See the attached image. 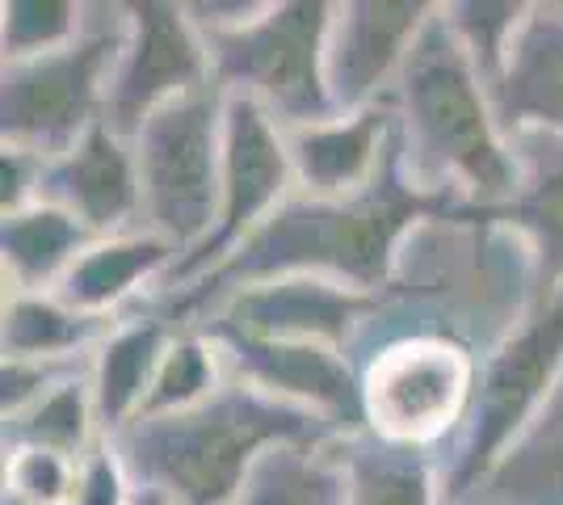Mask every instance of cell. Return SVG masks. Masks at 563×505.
I'll list each match as a JSON object with an SVG mask.
<instances>
[{
    "label": "cell",
    "mask_w": 563,
    "mask_h": 505,
    "mask_svg": "<svg viewBox=\"0 0 563 505\" xmlns=\"http://www.w3.org/2000/svg\"><path fill=\"white\" fill-rule=\"evenodd\" d=\"M463 216L459 202L421 190L391 144L378 177L350 198L290 194L274 216L223 265L173 295H156L143 308L161 312L173 329H198L232 295L274 278H332L366 295H383L399 270V253L412 232L433 219Z\"/></svg>",
    "instance_id": "cell-1"
},
{
    "label": "cell",
    "mask_w": 563,
    "mask_h": 505,
    "mask_svg": "<svg viewBox=\"0 0 563 505\" xmlns=\"http://www.w3.org/2000/svg\"><path fill=\"white\" fill-rule=\"evenodd\" d=\"M387 101L396 110L399 161L421 190L459 202L463 216H493L509 202L517 190L509 131L496 119L493 94L454 39L442 4Z\"/></svg>",
    "instance_id": "cell-2"
},
{
    "label": "cell",
    "mask_w": 563,
    "mask_h": 505,
    "mask_svg": "<svg viewBox=\"0 0 563 505\" xmlns=\"http://www.w3.org/2000/svg\"><path fill=\"white\" fill-rule=\"evenodd\" d=\"M316 438L341 433L232 375L202 405L135 417L110 442L140 488H156L173 505H232L269 447Z\"/></svg>",
    "instance_id": "cell-3"
},
{
    "label": "cell",
    "mask_w": 563,
    "mask_h": 505,
    "mask_svg": "<svg viewBox=\"0 0 563 505\" xmlns=\"http://www.w3.org/2000/svg\"><path fill=\"white\" fill-rule=\"evenodd\" d=\"M563 380V287L534 295V304L488 354H479L475 400L446 451L438 455L446 505H467L496 463L539 421Z\"/></svg>",
    "instance_id": "cell-4"
},
{
    "label": "cell",
    "mask_w": 563,
    "mask_h": 505,
    "mask_svg": "<svg viewBox=\"0 0 563 505\" xmlns=\"http://www.w3.org/2000/svg\"><path fill=\"white\" fill-rule=\"evenodd\" d=\"M332 4L324 0H261L223 30H202L219 94L261 106L282 131L332 119L324 47Z\"/></svg>",
    "instance_id": "cell-5"
},
{
    "label": "cell",
    "mask_w": 563,
    "mask_h": 505,
    "mask_svg": "<svg viewBox=\"0 0 563 505\" xmlns=\"http://www.w3.org/2000/svg\"><path fill=\"white\" fill-rule=\"evenodd\" d=\"M122 39H126V4H89L85 30L68 47L4 64L0 144L59 156L93 127H101Z\"/></svg>",
    "instance_id": "cell-6"
},
{
    "label": "cell",
    "mask_w": 563,
    "mask_h": 505,
    "mask_svg": "<svg viewBox=\"0 0 563 505\" xmlns=\"http://www.w3.org/2000/svg\"><path fill=\"white\" fill-rule=\"evenodd\" d=\"M362 430L442 455L475 400L479 354L446 333H399L362 359Z\"/></svg>",
    "instance_id": "cell-7"
},
{
    "label": "cell",
    "mask_w": 563,
    "mask_h": 505,
    "mask_svg": "<svg viewBox=\"0 0 563 505\" xmlns=\"http://www.w3.org/2000/svg\"><path fill=\"white\" fill-rule=\"evenodd\" d=\"M140 165L143 228L177 249V262L211 237L223 182V94L207 85L156 110L131 135Z\"/></svg>",
    "instance_id": "cell-8"
},
{
    "label": "cell",
    "mask_w": 563,
    "mask_h": 505,
    "mask_svg": "<svg viewBox=\"0 0 563 505\" xmlns=\"http://www.w3.org/2000/svg\"><path fill=\"white\" fill-rule=\"evenodd\" d=\"M295 194L286 131L261 106L223 94V182L211 237L168 270L156 295H173L223 265ZM152 295V299H156Z\"/></svg>",
    "instance_id": "cell-9"
},
{
    "label": "cell",
    "mask_w": 563,
    "mask_h": 505,
    "mask_svg": "<svg viewBox=\"0 0 563 505\" xmlns=\"http://www.w3.org/2000/svg\"><path fill=\"white\" fill-rule=\"evenodd\" d=\"M214 85L207 39L189 18V4L135 0L126 4V39L114 64L106 127L131 140L168 101Z\"/></svg>",
    "instance_id": "cell-10"
},
{
    "label": "cell",
    "mask_w": 563,
    "mask_h": 505,
    "mask_svg": "<svg viewBox=\"0 0 563 505\" xmlns=\"http://www.w3.org/2000/svg\"><path fill=\"white\" fill-rule=\"evenodd\" d=\"M202 333L214 337L235 380L290 409L320 417L336 433L362 430V371L350 354L311 341L240 333L232 325H202Z\"/></svg>",
    "instance_id": "cell-11"
},
{
    "label": "cell",
    "mask_w": 563,
    "mask_h": 505,
    "mask_svg": "<svg viewBox=\"0 0 563 505\" xmlns=\"http://www.w3.org/2000/svg\"><path fill=\"white\" fill-rule=\"evenodd\" d=\"M438 4L424 0H350L332 4L324 76L336 114L383 106L396 89Z\"/></svg>",
    "instance_id": "cell-12"
},
{
    "label": "cell",
    "mask_w": 563,
    "mask_h": 505,
    "mask_svg": "<svg viewBox=\"0 0 563 505\" xmlns=\"http://www.w3.org/2000/svg\"><path fill=\"white\" fill-rule=\"evenodd\" d=\"M378 308H383V295L299 274V278H274V283L240 290L202 325H232L240 333L274 337V341H311L353 359L371 333Z\"/></svg>",
    "instance_id": "cell-13"
},
{
    "label": "cell",
    "mask_w": 563,
    "mask_h": 505,
    "mask_svg": "<svg viewBox=\"0 0 563 505\" xmlns=\"http://www.w3.org/2000/svg\"><path fill=\"white\" fill-rule=\"evenodd\" d=\"M43 202L80 219L93 237L143 228V194L135 147L114 127H93L85 140L47 161Z\"/></svg>",
    "instance_id": "cell-14"
},
{
    "label": "cell",
    "mask_w": 563,
    "mask_h": 505,
    "mask_svg": "<svg viewBox=\"0 0 563 505\" xmlns=\"http://www.w3.org/2000/svg\"><path fill=\"white\" fill-rule=\"evenodd\" d=\"M391 144H396L391 101L357 110V114H332L324 122L295 127L286 131L295 190L311 198H350L366 190L378 177Z\"/></svg>",
    "instance_id": "cell-15"
},
{
    "label": "cell",
    "mask_w": 563,
    "mask_h": 505,
    "mask_svg": "<svg viewBox=\"0 0 563 505\" xmlns=\"http://www.w3.org/2000/svg\"><path fill=\"white\" fill-rule=\"evenodd\" d=\"M517 190L496 207L493 223L509 228L530 253L534 295L563 287V135L551 131H514Z\"/></svg>",
    "instance_id": "cell-16"
},
{
    "label": "cell",
    "mask_w": 563,
    "mask_h": 505,
    "mask_svg": "<svg viewBox=\"0 0 563 505\" xmlns=\"http://www.w3.org/2000/svg\"><path fill=\"white\" fill-rule=\"evenodd\" d=\"M500 127L563 135V4H530L493 80Z\"/></svg>",
    "instance_id": "cell-17"
},
{
    "label": "cell",
    "mask_w": 563,
    "mask_h": 505,
    "mask_svg": "<svg viewBox=\"0 0 563 505\" xmlns=\"http://www.w3.org/2000/svg\"><path fill=\"white\" fill-rule=\"evenodd\" d=\"M173 265H177V249L147 228L97 237L89 253L71 265V274L59 283L55 295L71 304L76 312L118 320L147 304Z\"/></svg>",
    "instance_id": "cell-18"
},
{
    "label": "cell",
    "mask_w": 563,
    "mask_h": 505,
    "mask_svg": "<svg viewBox=\"0 0 563 505\" xmlns=\"http://www.w3.org/2000/svg\"><path fill=\"white\" fill-rule=\"evenodd\" d=\"M177 329L152 308L118 316L114 329L97 341L93 362H89V387L101 433L114 438L143 413V400L152 392V380L161 371V359L168 354Z\"/></svg>",
    "instance_id": "cell-19"
},
{
    "label": "cell",
    "mask_w": 563,
    "mask_h": 505,
    "mask_svg": "<svg viewBox=\"0 0 563 505\" xmlns=\"http://www.w3.org/2000/svg\"><path fill=\"white\" fill-rule=\"evenodd\" d=\"M93 241L97 237L80 219H71L51 202H34L18 216H4V228H0L4 290L55 295Z\"/></svg>",
    "instance_id": "cell-20"
},
{
    "label": "cell",
    "mask_w": 563,
    "mask_h": 505,
    "mask_svg": "<svg viewBox=\"0 0 563 505\" xmlns=\"http://www.w3.org/2000/svg\"><path fill=\"white\" fill-rule=\"evenodd\" d=\"M345 505H446L438 455L391 447L375 433H341Z\"/></svg>",
    "instance_id": "cell-21"
},
{
    "label": "cell",
    "mask_w": 563,
    "mask_h": 505,
    "mask_svg": "<svg viewBox=\"0 0 563 505\" xmlns=\"http://www.w3.org/2000/svg\"><path fill=\"white\" fill-rule=\"evenodd\" d=\"M232 505H345L341 438L269 447Z\"/></svg>",
    "instance_id": "cell-22"
},
{
    "label": "cell",
    "mask_w": 563,
    "mask_h": 505,
    "mask_svg": "<svg viewBox=\"0 0 563 505\" xmlns=\"http://www.w3.org/2000/svg\"><path fill=\"white\" fill-rule=\"evenodd\" d=\"M114 320L76 312L59 295L4 290L0 345L4 359H89Z\"/></svg>",
    "instance_id": "cell-23"
},
{
    "label": "cell",
    "mask_w": 563,
    "mask_h": 505,
    "mask_svg": "<svg viewBox=\"0 0 563 505\" xmlns=\"http://www.w3.org/2000/svg\"><path fill=\"white\" fill-rule=\"evenodd\" d=\"M467 505H563V380Z\"/></svg>",
    "instance_id": "cell-24"
},
{
    "label": "cell",
    "mask_w": 563,
    "mask_h": 505,
    "mask_svg": "<svg viewBox=\"0 0 563 505\" xmlns=\"http://www.w3.org/2000/svg\"><path fill=\"white\" fill-rule=\"evenodd\" d=\"M101 438L106 433L97 421L89 375L55 387L51 396H43L18 417H4V447H43L55 455L85 459Z\"/></svg>",
    "instance_id": "cell-25"
},
{
    "label": "cell",
    "mask_w": 563,
    "mask_h": 505,
    "mask_svg": "<svg viewBox=\"0 0 563 505\" xmlns=\"http://www.w3.org/2000/svg\"><path fill=\"white\" fill-rule=\"evenodd\" d=\"M232 380L223 350L214 345L211 333L202 329H177L168 354L161 359V371L152 380V392L143 400L140 417H161V413H181L202 405L219 387Z\"/></svg>",
    "instance_id": "cell-26"
},
{
    "label": "cell",
    "mask_w": 563,
    "mask_h": 505,
    "mask_svg": "<svg viewBox=\"0 0 563 505\" xmlns=\"http://www.w3.org/2000/svg\"><path fill=\"white\" fill-rule=\"evenodd\" d=\"M89 18L85 0H4L0 4V55L4 64L34 59L80 39Z\"/></svg>",
    "instance_id": "cell-27"
},
{
    "label": "cell",
    "mask_w": 563,
    "mask_h": 505,
    "mask_svg": "<svg viewBox=\"0 0 563 505\" xmlns=\"http://www.w3.org/2000/svg\"><path fill=\"white\" fill-rule=\"evenodd\" d=\"M76 472L80 459L55 455L43 447H4V497L22 505H71Z\"/></svg>",
    "instance_id": "cell-28"
},
{
    "label": "cell",
    "mask_w": 563,
    "mask_h": 505,
    "mask_svg": "<svg viewBox=\"0 0 563 505\" xmlns=\"http://www.w3.org/2000/svg\"><path fill=\"white\" fill-rule=\"evenodd\" d=\"M89 359H4L0 366V413L18 417L30 405H38L55 387L89 375Z\"/></svg>",
    "instance_id": "cell-29"
},
{
    "label": "cell",
    "mask_w": 563,
    "mask_h": 505,
    "mask_svg": "<svg viewBox=\"0 0 563 505\" xmlns=\"http://www.w3.org/2000/svg\"><path fill=\"white\" fill-rule=\"evenodd\" d=\"M135 476L126 472V463L118 455L110 438H101L89 455L80 459L76 472V502L71 505H131L135 502Z\"/></svg>",
    "instance_id": "cell-30"
},
{
    "label": "cell",
    "mask_w": 563,
    "mask_h": 505,
    "mask_svg": "<svg viewBox=\"0 0 563 505\" xmlns=\"http://www.w3.org/2000/svg\"><path fill=\"white\" fill-rule=\"evenodd\" d=\"M47 161L43 152L18 144H0V211L18 216L25 207L43 202V182H47Z\"/></svg>",
    "instance_id": "cell-31"
},
{
    "label": "cell",
    "mask_w": 563,
    "mask_h": 505,
    "mask_svg": "<svg viewBox=\"0 0 563 505\" xmlns=\"http://www.w3.org/2000/svg\"><path fill=\"white\" fill-rule=\"evenodd\" d=\"M131 505H173L165 493H156V488H135V502Z\"/></svg>",
    "instance_id": "cell-32"
},
{
    "label": "cell",
    "mask_w": 563,
    "mask_h": 505,
    "mask_svg": "<svg viewBox=\"0 0 563 505\" xmlns=\"http://www.w3.org/2000/svg\"><path fill=\"white\" fill-rule=\"evenodd\" d=\"M0 505H22V502H13V497H0Z\"/></svg>",
    "instance_id": "cell-33"
}]
</instances>
